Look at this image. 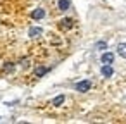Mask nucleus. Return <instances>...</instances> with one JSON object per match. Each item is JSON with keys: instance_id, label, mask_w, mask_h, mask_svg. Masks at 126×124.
I'll list each match as a JSON object with an SVG mask.
<instances>
[{"instance_id": "1", "label": "nucleus", "mask_w": 126, "mask_h": 124, "mask_svg": "<svg viewBox=\"0 0 126 124\" xmlns=\"http://www.w3.org/2000/svg\"><path fill=\"white\" fill-rule=\"evenodd\" d=\"M90 88H92V81H88V79H85V81H79V83L76 84V90H78V91H81V93L88 91Z\"/></svg>"}, {"instance_id": "2", "label": "nucleus", "mask_w": 126, "mask_h": 124, "mask_svg": "<svg viewBox=\"0 0 126 124\" xmlns=\"http://www.w3.org/2000/svg\"><path fill=\"white\" fill-rule=\"evenodd\" d=\"M100 72H102V76H104V78H110V76L114 74V71H112L110 64H104V66H102V69H100Z\"/></svg>"}, {"instance_id": "3", "label": "nucleus", "mask_w": 126, "mask_h": 124, "mask_svg": "<svg viewBox=\"0 0 126 124\" xmlns=\"http://www.w3.org/2000/svg\"><path fill=\"white\" fill-rule=\"evenodd\" d=\"M42 33H43V29L42 28H36V26H33V28H30V36L31 38H38V36H42Z\"/></svg>"}, {"instance_id": "4", "label": "nucleus", "mask_w": 126, "mask_h": 124, "mask_svg": "<svg viewBox=\"0 0 126 124\" xmlns=\"http://www.w3.org/2000/svg\"><path fill=\"white\" fill-rule=\"evenodd\" d=\"M102 62H104V64H112V62H114V54L104 52V54H102Z\"/></svg>"}, {"instance_id": "5", "label": "nucleus", "mask_w": 126, "mask_h": 124, "mask_svg": "<svg viewBox=\"0 0 126 124\" xmlns=\"http://www.w3.org/2000/svg\"><path fill=\"white\" fill-rule=\"evenodd\" d=\"M31 17H33V19H43V17H45V11H43V9H35V11L31 12Z\"/></svg>"}, {"instance_id": "6", "label": "nucleus", "mask_w": 126, "mask_h": 124, "mask_svg": "<svg viewBox=\"0 0 126 124\" xmlns=\"http://www.w3.org/2000/svg\"><path fill=\"white\" fill-rule=\"evenodd\" d=\"M117 54H119L123 59H126V43H119V45H117Z\"/></svg>"}, {"instance_id": "7", "label": "nucleus", "mask_w": 126, "mask_h": 124, "mask_svg": "<svg viewBox=\"0 0 126 124\" xmlns=\"http://www.w3.org/2000/svg\"><path fill=\"white\" fill-rule=\"evenodd\" d=\"M71 26H73V19H62L61 21V28L62 29H69Z\"/></svg>"}, {"instance_id": "8", "label": "nucleus", "mask_w": 126, "mask_h": 124, "mask_svg": "<svg viewBox=\"0 0 126 124\" xmlns=\"http://www.w3.org/2000/svg\"><path fill=\"white\" fill-rule=\"evenodd\" d=\"M69 5H71L69 0H59V9H61V11H67Z\"/></svg>"}, {"instance_id": "9", "label": "nucleus", "mask_w": 126, "mask_h": 124, "mask_svg": "<svg viewBox=\"0 0 126 124\" xmlns=\"http://www.w3.org/2000/svg\"><path fill=\"white\" fill-rule=\"evenodd\" d=\"M62 103H64V95L55 96V98H54V102H52V105H55V107H59V105H62Z\"/></svg>"}, {"instance_id": "10", "label": "nucleus", "mask_w": 126, "mask_h": 124, "mask_svg": "<svg viewBox=\"0 0 126 124\" xmlns=\"http://www.w3.org/2000/svg\"><path fill=\"white\" fill-rule=\"evenodd\" d=\"M45 72H48V67H36V71H35V74H36L38 78H42Z\"/></svg>"}, {"instance_id": "11", "label": "nucleus", "mask_w": 126, "mask_h": 124, "mask_svg": "<svg viewBox=\"0 0 126 124\" xmlns=\"http://www.w3.org/2000/svg\"><path fill=\"white\" fill-rule=\"evenodd\" d=\"M95 48H97V50H105V48H107V43H105V41H98V43L95 45Z\"/></svg>"}]
</instances>
